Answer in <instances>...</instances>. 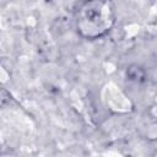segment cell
I'll list each match as a JSON object with an SVG mask.
<instances>
[{"instance_id": "cell-1", "label": "cell", "mask_w": 157, "mask_h": 157, "mask_svg": "<svg viewBox=\"0 0 157 157\" xmlns=\"http://www.w3.org/2000/svg\"><path fill=\"white\" fill-rule=\"evenodd\" d=\"M113 9L108 0H88L78 11L77 28L86 38H98L113 26Z\"/></svg>"}]
</instances>
